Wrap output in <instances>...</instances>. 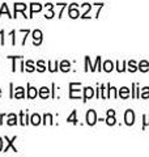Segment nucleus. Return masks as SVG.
<instances>
[{
    "mask_svg": "<svg viewBox=\"0 0 149 157\" xmlns=\"http://www.w3.org/2000/svg\"><path fill=\"white\" fill-rule=\"evenodd\" d=\"M124 123L127 126H132L135 123V113H133V110L128 109L126 113H124Z\"/></svg>",
    "mask_w": 149,
    "mask_h": 157,
    "instance_id": "nucleus-1",
    "label": "nucleus"
},
{
    "mask_svg": "<svg viewBox=\"0 0 149 157\" xmlns=\"http://www.w3.org/2000/svg\"><path fill=\"white\" fill-rule=\"evenodd\" d=\"M85 119H86V123L89 124V126H94L97 123V114H96V111L94 110H89L88 113H86V117H85Z\"/></svg>",
    "mask_w": 149,
    "mask_h": 157,
    "instance_id": "nucleus-2",
    "label": "nucleus"
},
{
    "mask_svg": "<svg viewBox=\"0 0 149 157\" xmlns=\"http://www.w3.org/2000/svg\"><path fill=\"white\" fill-rule=\"evenodd\" d=\"M76 84L77 82H71V84H69V98H78L81 96L80 89H74Z\"/></svg>",
    "mask_w": 149,
    "mask_h": 157,
    "instance_id": "nucleus-3",
    "label": "nucleus"
},
{
    "mask_svg": "<svg viewBox=\"0 0 149 157\" xmlns=\"http://www.w3.org/2000/svg\"><path fill=\"white\" fill-rule=\"evenodd\" d=\"M28 8L26 4H24V3H16L14 4V16L13 17H17V12H22L24 13V17L25 18H28V16L25 14V9Z\"/></svg>",
    "mask_w": 149,
    "mask_h": 157,
    "instance_id": "nucleus-4",
    "label": "nucleus"
},
{
    "mask_svg": "<svg viewBox=\"0 0 149 157\" xmlns=\"http://www.w3.org/2000/svg\"><path fill=\"white\" fill-rule=\"evenodd\" d=\"M42 32L39 30V29H37V30H34L33 32V43H34V46H39L42 43Z\"/></svg>",
    "mask_w": 149,
    "mask_h": 157,
    "instance_id": "nucleus-5",
    "label": "nucleus"
},
{
    "mask_svg": "<svg viewBox=\"0 0 149 157\" xmlns=\"http://www.w3.org/2000/svg\"><path fill=\"white\" fill-rule=\"evenodd\" d=\"M106 123L109 124V126H114L117 123V119H115V111L114 110H107V118H106Z\"/></svg>",
    "mask_w": 149,
    "mask_h": 157,
    "instance_id": "nucleus-6",
    "label": "nucleus"
},
{
    "mask_svg": "<svg viewBox=\"0 0 149 157\" xmlns=\"http://www.w3.org/2000/svg\"><path fill=\"white\" fill-rule=\"evenodd\" d=\"M4 139H6V141H7V147H6V148H4L3 151L4 152H7L9 148H12L13 149V152H17V148H16V147H14L13 145V143H14V140H16L17 139V136H13L12 137V139H8V137L6 136V137H4Z\"/></svg>",
    "mask_w": 149,
    "mask_h": 157,
    "instance_id": "nucleus-7",
    "label": "nucleus"
},
{
    "mask_svg": "<svg viewBox=\"0 0 149 157\" xmlns=\"http://www.w3.org/2000/svg\"><path fill=\"white\" fill-rule=\"evenodd\" d=\"M72 7H69L68 9V14H69V17L71 18H77V17H80V12H78V9L76 8L77 4H71Z\"/></svg>",
    "mask_w": 149,
    "mask_h": 157,
    "instance_id": "nucleus-8",
    "label": "nucleus"
},
{
    "mask_svg": "<svg viewBox=\"0 0 149 157\" xmlns=\"http://www.w3.org/2000/svg\"><path fill=\"white\" fill-rule=\"evenodd\" d=\"M94 96V89L90 86H86L84 88V102H86L88 100H90V98Z\"/></svg>",
    "mask_w": 149,
    "mask_h": 157,
    "instance_id": "nucleus-9",
    "label": "nucleus"
},
{
    "mask_svg": "<svg viewBox=\"0 0 149 157\" xmlns=\"http://www.w3.org/2000/svg\"><path fill=\"white\" fill-rule=\"evenodd\" d=\"M38 96V90H37V88H34V86H32L30 84H28V97L29 98H36Z\"/></svg>",
    "mask_w": 149,
    "mask_h": 157,
    "instance_id": "nucleus-10",
    "label": "nucleus"
},
{
    "mask_svg": "<svg viewBox=\"0 0 149 157\" xmlns=\"http://www.w3.org/2000/svg\"><path fill=\"white\" fill-rule=\"evenodd\" d=\"M39 11H42V6H41V4L32 3L30 4V16H29V17H33V14L36 12H39Z\"/></svg>",
    "mask_w": 149,
    "mask_h": 157,
    "instance_id": "nucleus-11",
    "label": "nucleus"
},
{
    "mask_svg": "<svg viewBox=\"0 0 149 157\" xmlns=\"http://www.w3.org/2000/svg\"><path fill=\"white\" fill-rule=\"evenodd\" d=\"M137 70L139 71H141V72H148L149 71V63L147 60H141V62H139V64H137Z\"/></svg>",
    "mask_w": 149,
    "mask_h": 157,
    "instance_id": "nucleus-12",
    "label": "nucleus"
},
{
    "mask_svg": "<svg viewBox=\"0 0 149 157\" xmlns=\"http://www.w3.org/2000/svg\"><path fill=\"white\" fill-rule=\"evenodd\" d=\"M14 98H17V100H21V98L25 97V89L22 86H17L16 88V92H14V94H13Z\"/></svg>",
    "mask_w": 149,
    "mask_h": 157,
    "instance_id": "nucleus-13",
    "label": "nucleus"
},
{
    "mask_svg": "<svg viewBox=\"0 0 149 157\" xmlns=\"http://www.w3.org/2000/svg\"><path fill=\"white\" fill-rule=\"evenodd\" d=\"M29 123V115L25 111L20 113V124L21 126H26Z\"/></svg>",
    "mask_w": 149,
    "mask_h": 157,
    "instance_id": "nucleus-14",
    "label": "nucleus"
},
{
    "mask_svg": "<svg viewBox=\"0 0 149 157\" xmlns=\"http://www.w3.org/2000/svg\"><path fill=\"white\" fill-rule=\"evenodd\" d=\"M119 97L123 98V100H126V98L130 97V89H128L127 86H123L119 89Z\"/></svg>",
    "mask_w": 149,
    "mask_h": 157,
    "instance_id": "nucleus-15",
    "label": "nucleus"
},
{
    "mask_svg": "<svg viewBox=\"0 0 149 157\" xmlns=\"http://www.w3.org/2000/svg\"><path fill=\"white\" fill-rule=\"evenodd\" d=\"M39 97L41 98H48V96H50V89L47 86H42L41 89H39Z\"/></svg>",
    "mask_w": 149,
    "mask_h": 157,
    "instance_id": "nucleus-16",
    "label": "nucleus"
},
{
    "mask_svg": "<svg viewBox=\"0 0 149 157\" xmlns=\"http://www.w3.org/2000/svg\"><path fill=\"white\" fill-rule=\"evenodd\" d=\"M41 115H38V114H33L30 117V123L33 126H38V124H41Z\"/></svg>",
    "mask_w": 149,
    "mask_h": 157,
    "instance_id": "nucleus-17",
    "label": "nucleus"
},
{
    "mask_svg": "<svg viewBox=\"0 0 149 157\" xmlns=\"http://www.w3.org/2000/svg\"><path fill=\"white\" fill-rule=\"evenodd\" d=\"M103 71L105 72H111L114 70V63L111 60H106L105 63H103Z\"/></svg>",
    "mask_w": 149,
    "mask_h": 157,
    "instance_id": "nucleus-18",
    "label": "nucleus"
},
{
    "mask_svg": "<svg viewBox=\"0 0 149 157\" xmlns=\"http://www.w3.org/2000/svg\"><path fill=\"white\" fill-rule=\"evenodd\" d=\"M7 123L8 126H14V124H17V115L16 114H9L8 115V121H7Z\"/></svg>",
    "mask_w": 149,
    "mask_h": 157,
    "instance_id": "nucleus-19",
    "label": "nucleus"
},
{
    "mask_svg": "<svg viewBox=\"0 0 149 157\" xmlns=\"http://www.w3.org/2000/svg\"><path fill=\"white\" fill-rule=\"evenodd\" d=\"M69 70H71V63H69L68 60H63L60 63V71L62 72H68Z\"/></svg>",
    "mask_w": 149,
    "mask_h": 157,
    "instance_id": "nucleus-20",
    "label": "nucleus"
},
{
    "mask_svg": "<svg viewBox=\"0 0 149 157\" xmlns=\"http://www.w3.org/2000/svg\"><path fill=\"white\" fill-rule=\"evenodd\" d=\"M76 114H77V111L76 110H73L71 113V115H69L67 118V122L68 123H73V124H77V118H76Z\"/></svg>",
    "mask_w": 149,
    "mask_h": 157,
    "instance_id": "nucleus-21",
    "label": "nucleus"
},
{
    "mask_svg": "<svg viewBox=\"0 0 149 157\" xmlns=\"http://www.w3.org/2000/svg\"><path fill=\"white\" fill-rule=\"evenodd\" d=\"M25 67H26V68H25V71H28V72H34L37 70V68L34 67V63L32 60H28L26 63H25Z\"/></svg>",
    "mask_w": 149,
    "mask_h": 157,
    "instance_id": "nucleus-22",
    "label": "nucleus"
},
{
    "mask_svg": "<svg viewBox=\"0 0 149 157\" xmlns=\"http://www.w3.org/2000/svg\"><path fill=\"white\" fill-rule=\"evenodd\" d=\"M58 70H59V62H55L54 66H52L51 62H48V71L50 72H56Z\"/></svg>",
    "mask_w": 149,
    "mask_h": 157,
    "instance_id": "nucleus-23",
    "label": "nucleus"
},
{
    "mask_svg": "<svg viewBox=\"0 0 149 157\" xmlns=\"http://www.w3.org/2000/svg\"><path fill=\"white\" fill-rule=\"evenodd\" d=\"M3 13H7V16L8 17H13V16H11V13H9V9H8V7H7V4L4 3L3 6H2V9H0V17H2V14Z\"/></svg>",
    "mask_w": 149,
    "mask_h": 157,
    "instance_id": "nucleus-24",
    "label": "nucleus"
},
{
    "mask_svg": "<svg viewBox=\"0 0 149 157\" xmlns=\"http://www.w3.org/2000/svg\"><path fill=\"white\" fill-rule=\"evenodd\" d=\"M128 71H130V72H135V71H137V66H136V62H135V60L128 62Z\"/></svg>",
    "mask_w": 149,
    "mask_h": 157,
    "instance_id": "nucleus-25",
    "label": "nucleus"
},
{
    "mask_svg": "<svg viewBox=\"0 0 149 157\" xmlns=\"http://www.w3.org/2000/svg\"><path fill=\"white\" fill-rule=\"evenodd\" d=\"M37 70L39 72H44V71H46V66H44V62L43 60H38L37 62Z\"/></svg>",
    "mask_w": 149,
    "mask_h": 157,
    "instance_id": "nucleus-26",
    "label": "nucleus"
},
{
    "mask_svg": "<svg viewBox=\"0 0 149 157\" xmlns=\"http://www.w3.org/2000/svg\"><path fill=\"white\" fill-rule=\"evenodd\" d=\"M47 121H48L50 124H54V122H52V115H51V114H44V117H43V124H46Z\"/></svg>",
    "mask_w": 149,
    "mask_h": 157,
    "instance_id": "nucleus-27",
    "label": "nucleus"
},
{
    "mask_svg": "<svg viewBox=\"0 0 149 157\" xmlns=\"http://www.w3.org/2000/svg\"><path fill=\"white\" fill-rule=\"evenodd\" d=\"M124 66H126V62H122V64H120V62H117V70L118 72H124L126 71V68H124Z\"/></svg>",
    "mask_w": 149,
    "mask_h": 157,
    "instance_id": "nucleus-28",
    "label": "nucleus"
},
{
    "mask_svg": "<svg viewBox=\"0 0 149 157\" xmlns=\"http://www.w3.org/2000/svg\"><path fill=\"white\" fill-rule=\"evenodd\" d=\"M141 98H149V88L145 86V88H143V90H141V94H140Z\"/></svg>",
    "mask_w": 149,
    "mask_h": 157,
    "instance_id": "nucleus-29",
    "label": "nucleus"
},
{
    "mask_svg": "<svg viewBox=\"0 0 149 157\" xmlns=\"http://www.w3.org/2000/svg\"><path fill=\"white\" fill-rule=\"evenodd\" d=\"M9 59H12V60H13V64H12V71L14 72V71H16V59H21L22 56H8Z\"/></svg>",
    "mask_w": 149,
    "mask_h": 157,
    "instance_id": "nucleus-30",
    "label": "nucleus"
},
{
    "mask_svg": "<svg viewBox=\"0 0 149 157\" xmlns=\"http://www.w3.org/2000/svg\"><path fill=\"white\" fill-rule=\"evenodd\" d=\"M143 119H144V122H143V130H144L149 124V115H143Z\"/></svg>",
    "mask_w": 149,
    "mask_h": 157,
    "instance_id": "nucleus-31",
    "label": "nucleus"
},
{
    "mask_svg": "<svg viewBox=\"0 0 149 157\" xmlns=\"http://www.w3.org/2000/svg\"><path fill=\"white\" fill-rule=\"evenodd\" d=\"M9 36L12 37V45L14 46V45H16V38H14V36H16V32H14V30H12L11 33H9Z\"/></svg>",
    "mask_w": 149,
    "mask_h": 157,
    "instance_id": "nucleus-32",
    "label": "nucleus"
},
{
    "mask_svg": "<svg viewBox=\"0 0 149 157\" xmlns=\"http://www.w3.org/2000/svg\"><path fill=\"white\" fill-rule=\"evenodd\" d=\"M89 71V56H85V72Z\"/></svg>",
    "mask_w": 149,
    "mask_h": 157,
    "instance_id": "nucleus-33",
    "label": "nucleus"
},
{
    "mask_svg": "<svg viewBox=\"0 0 149 157\" xmlns=\"http://www.w3.org/2000/svg\"><path fill=\"white\" fill-rule=\"evenodd\" d=\"M0 37H2V45L4 46V43H6V41H4V32H3V30L0 32Z\"/></svg>",
    "mask_w": 149,
    "mask_h": 157,
    "instance_id": "nucleus-34",
    "label": "nucleus"
},
{
    "mask_svg": "<svg viewBox=\"0 0 149 157\" xmlns=\"http://www.w3.org/2000/svg\"><path fill=\"white\" fill-rule=\"evenodd\" d=\"M3 151V139L2 137H0V152Z\"/></svg>",
    "mask_w": 149,
    "mask_h": 157,
    "instance_id": "nucleus-35",
    "label": "nucleus"
},
{
    "mask_svg": "<svg viewBox=\"0 0 149 157\" xmlns=\"http://www.w3.org/2000/svg\"><path fill=\"white\" fill-rule=\"evenodd\" d=\"M46 8H48V9H52V4H46Z\"/></svg>",
    "mask_w": 149,
    "mask_h": 157,
    "instance_id": "nucleus-36",
    "label": "nucleus"
},
{
    "mask_svg": "<svg viewBox=\"0 0 149 157\" xmlns=\"http://www.w3.org/2000/svg\"><path fill=\"white\" fill-rule=\"evenodd\" d=\"M3 118H4V114H2V115H0V124L3 123V122H2V121H3Z\"/></svg>",
    "mask_w": 149,
    "mask_h": 157,
    "instance_id": "nucleus-37",
    "label": "nucleus"
},
{
    "mask_svg": "<svg viewBox=\"0 0 149 157\" xmlns=\"http://www.w3.org/2000/svg\"><path fill=\"white\" fill-rule=\"evenodd\" d=\"M0 96H2V89H0Z\"/></svg>",
    "mask_w": 149,
    "mask_h": 157,
    "instance_id": "nucleus-38",
    "label": "nucleus"
}]
</instances>
